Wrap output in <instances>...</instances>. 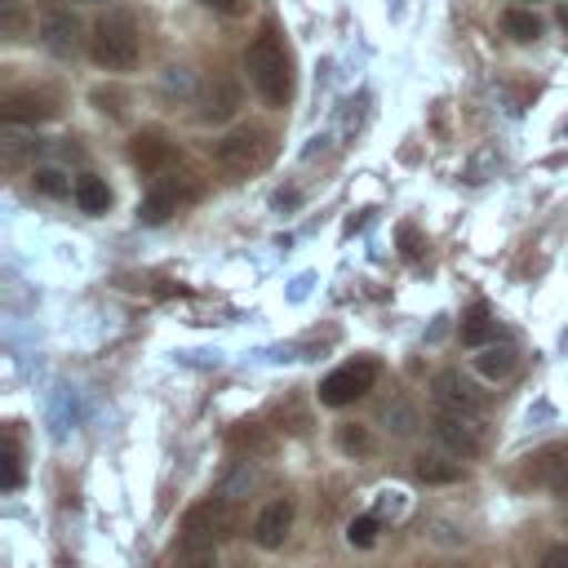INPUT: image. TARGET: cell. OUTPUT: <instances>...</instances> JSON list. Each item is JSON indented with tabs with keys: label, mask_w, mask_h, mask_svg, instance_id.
<instances>
[{
	"label": "cell",
	"mask_w": 568,
	"mask_h": 568,
	"mask_svg": "<svg viewBox=\"0 0 568 568\" xmlns=\"http://www.w3.org/2000/svg\"><path fill=\"white\" fill-rule=\"evenodd\" d=\"M244 71H248L253 89L262 93V102H271V106L288 102L293 71H288V53H284V40L275 36V27H262L257 40L244 49Z\"/></svg>",
	"instance_id": "cell-1"
},
{
	"label": "cell",
	"mask_w": 568,
	"mask_h": 568,
	"mask_svg": "<svg viewBox=\"0 0 568 568\" xmlns=\"http://www.w3.org/2000/svg\"><path fill=\"white\" fill-rule=\"evenodd\" d=\"M89 53H93V62L102 71H133L138 67V53H142L133 18L129 13H106L93 27V36H89Z\"/></svg>",
	"instance_id": "cell-2"
},
{
	"label": "cell",
	"mask_w": 568,
	"mask_h": 568,
	"mask_svg": "<svg viewBox=\"0 0 568 568\" xmlns=\"http://www.w3.org/2000/svg\"><path fill=\"white\" fill-rule=\"evenodd\" d=\"M266 160H271V138H266L262 129H253V124H240V129H231L226 138L213 142V164H217L226 178H248V173H257Z\"/></svg>",
	"instance_id": "cell-3"
},
{
	"label": "cell",
	"mask_w": 568,
	"mask_h": 568,
	"mask_svg": "<svg viewBox=\"0 0 568 568\" xmlns=\"http://www.w3.org/2000/svg\"><path fill=\"white\" fill-rule=\"evenodd\" d=\"M235 510H231V497H209V501H195L186 515H182V546H217L235 532Z\"/></svg>",
	"instance_id": "cell-4"
},
{
	"label": "cell",
	"mask_w": 568,
	"mask_h": 568,
	"mask_svg": "<svg viewBox=\"0 0 568 568\" xmlns=\"http://www.w3.org/2000/svg\"><path fill=\"white\" fill-rule=\"evenodd\" d=\"M373 382H377V359L359 355V359H351V364L333 368V373L320 382V404H328V408L355 404L359 395H368V390H373Z\"/></svg>",
	"instance_id": "cell-5"
},
{
	"label": "cell",
	"mask_w": 568,
	"mask_h": 568,
	"mask_svg": "<svg viewBox=\"0 0 568 568\" xmlns=\"http://www.w3.org/2000/svg\"><path fill=\"white\" fill-rule=\"evenodd\" d=\"M182 200H191V178H186V173H164V178H155L151 191L138 200V222L160 226V222H169V217L178 213Z\"/></svg>",
	"instance_id": "cell-6"
},
{
	"label": "cell",
	"mask_w": 568,
	"mask_h": 568,
	"mask_svg": "<svg viewBox=\"0 0 568 568\" xmlns=\"http://www.w3.org/2000/svg\"><path fill=\"white\" fill-rule=\"evenodd\" d=\"M435 439L453 453V457H475L479 453V430L470 422V413H453V408H439L435 413Z\"/></svg>",
	"instance_id": "cell-7"
},
{
	"label": "cell",
	"mask_w": 568,
	"mask_h": 568,
	"mask_svg": "<svg viewBox=\"0 0 568 568\" xmlns=\"http://www.w3.org/2000/svg\"><path fill=\"white\" fill-rule=\"evenodd\" d=\"M80 18L71 13V9H44L40 13V44L49 49V53H58V58H71L75 49H80Z\"/></svg>",
	"instance_id": "cell-8"
},
{
	"label": "cell",
	"mask_w": 568,
	"mask_h": 568,
	"mask_svg": "<svg viewBox=\"0 0 568 568\" xmlns=\"http://www.w3.org/2000/svg\"><path fill=\"white\" fill-rule=\"evenodd\" d=\"M430 390H435V399H439V408H453V413H484V395L457 373V368H444V373H435V382H430Z\"/></svg>",
	"instance_id": "cell-9"
},
{
	"label": "cell",
	"mask_w": 568,
	"mask_h": 568,
	"mask_svg": "<svg viewBox=\"0 0 568 568\" xmlns=\"http://www.w3.org/2000/svg\"><path fill=\"white\" fill-rule=\"evenodd\" d=\"M288 528H293V501H288V497H275V501H266V506L257 510V519H253V541H257L262 550H280L284 537H288Z\"/></svg>",
	"instance_id": "cell-10"
},
{
	"label": "cell",
	"mask_w": 568,
	"mask_h": 568,
	"mask_svg": "<svg viewBox=\"0 0 568 568\" xmlns=\"http://www.w3.org/2000/svg\"><path fill=\"white\" fill-rule=\"evenodd\" d=\"M235 111H240V84L226 80V75H213L200 93V120L204 124H226Z\"/></svg>",
	"instance_id": "cell-11"
},
{
	"label": "cell",
	"mask_w": 568,
	"mask_h": 568,
	"mask_svg": "<svg viewBox=\"0 0 568 568\" xmlns=\"http://www.w3.org/2000/svg\"><path fill=\"white\" fill-rule=\"evenodd\" d=\"M0 111H4L9 124H36V120L58 115V98L44 93V89H22V93H9Z\"/></svg>",
	"instance_id": "cell-12"
},
{
	"label": "cell",
	"mask_w": 568,
	"mask_h": 568,
	"mask_svg": "<svg viewBox=\"0 0 568 568\" xmlns=\"http://www.w3.org/2000/svg\"><path fill=\"white\" fill-rule=\"evenodd\" d=\"M129 160H133L142 173H160V164L169 160V142H164V133H155V129L133 133V142H129Z\"/></svg>",
	"instance_id": "cell-13"
},
{
	"label": "cell",
	"mask_w": 568,
	"mask_h": 568,
	"mask_svg": "<svg viewBox=\"0 0 568 568\" xmlns=\"http://www.w3.org/2000/svg\"><path fill=\"white\" fill-rule=\"evenodd\" d=\"M501 31L515 40V44H532L541 36V18L532 13V4H510L501 13Z\"/></svg>",
	"instance_id": "cell-14"
},
{
	"label": "cell",
	"mask_w": 568,
	"mask_h": 568,
	"mask_svg": "<svg viewBox=\"0 0 568 568\" xmlns=\"http://www.w3.org/2000/svg\"><path fill=\"white\" fill-rule=\"evenodd\" d=\"M75 204H80V213H106L111 209V186L102 182V178H93V173H84V178H75Z\"/></svg>",
	"instance_id": "cell-15"
},
{
	"label": "cell",
	"mask_w": 568,
	"mask_h": 568,
	"mask_svg": "<svg viewBox=\"0 0 568 568\" xmlns=\"http://www.w3.org/2000/svg\"><path fill=\"white\" fill-rule=\"evenodd\" d=\"M497 333V324H493V315H488V306L484 302H475L466 315H462V342L466 346H488V337Z\"/></svg>",
	"instance_id": "cell-16"
},
{
	"label": "cell",
	"mask_w": 568,
	"mask_h": 568,
	"mask_svg": "<svg viewBox=\"0 0 568 568\" xmlns=\"http://www.w3.org/2000/svg\"><path fill=\"white\" fill-rule=\"evenodd\" d=\"M413 475L422 484H457L462 479V462H444V457H417Z\"/></svg>",
	"instance_id": "cell-17"
},
{
	"label": "cell",
	"mask_w": 568,
	"mask_h": 568,
	"mask_svg": "<svg viewBox=\"0 0 568 568\" xmlns=\"http://www.w3.org/2000/svg\"><path fill=\"white\" fill-rule=\"evenodd\" d=\"M475 368H479L488 382L506 377V373L515 368V346H484V351L475 355Z\"/></svg>",
	"instance_id": "cell-18"
},
{
	"label": "cell",
	"mask_w": 568,
	"mask_h": 568,
	"mask_svg": "<svg viewBox=\"0 0 568 568\" xmlns=\"http://www.w3.org/2000/svg\"><path fill=\"white\" fill-rule=\"evenodd\" d=\"M541 484L568 501V453H541Z\"/></svg>",
	"instance_id": "cell-19"
},
{
	"label": "cell",
	"mask_w": 568,
	"mask_h": 568,
	"mask_svg": "<svg viewBox=\"0 0 568 568\" xmlns=\"http://www.w3.org/2000/svg\"><path fill=\"white\" fill-rule=\"evenodd\" d=\"M31 191H40V195H49V200H67V195H75V186L67 182V173L62 169H31Z\"/></svg>",
	"instance_id": "cell-20"
},
{
	"label": "cell",
	"mask_w": 568,
	"mask_h": 568,
	"mask_svg": "<svg viewBox=\"0 0 568 568\" xmlns=\"http://www.w3.org/2000/svg\"><path fill=\"white\" fill-rule=\"evenodd\" d=\"M253 488H257V470H253V457H248V462H235V470H231L226 484H222V497L240 501V497H248Z\"/></svg>",
	"instance_id": "cell-21"
},
{
	"label": "cell",
	"mask_w": 568,
	"mask_h": 568,
	"mask_svg": "<svg viewBox=\"0 0 568 568\" xmlns=\"http://www.w3.org/2000/svg\"><path fill=\"white\" fill-rule=\"evenodd\" d=\"M231 444H235V448H248V457H266V453H271V435H266L262 426H253V422L235 426V430H231Z\"/></svg>",
	"instance_id": "cell-22"
},
{
	"label": "cell",
	"mask_w": 568,
	"mask_h": 568,
	"mask_svg": "<svg viewBox=\"0 0 568 568\" xmlns=\"http://www.w3.org/2000/svg\"><path fill=\"white\" fill-rule=\"evenodd\" d=\"M337 448L346 457H368L373 453V435L364 426H337Z\"/></svg>",
	"instance_id": "cell-23"
},
{
	"label": "cell",
	"mask_w": 568,
	"mask_h": 568,
	"mask_svg": "<svg viewBox=\"0 0 568 568\" xmlns=\"http://www.w3.org/2000/svg\"><path fill=\"white\" fill-rule=\"evenodd\" d=\"M382 422H390V430H395V435H413L417 413H413V404H408V399H395V404H386V408H382Z\"/></svg>",
	"instance_id": "cell-24"
},
{
	"label": "cell",
	"mask_w": 568,
	"mask_h": 568,
	"mask_svg": "<svg viewBox=\"0 0 568 568\" xmlns=\"http://www.w3.org/2000/svg\"><path fill=\"white\" fill-rule=\"evenodd\" d=\"M22 484V448H18V435L9 430L4 435V488L13 493Z\"/></svg>",
	"instance_id": "cell-25"
},
{
	"label": "cell",
	"mask_w": 568,
	"mask_h": 568,
	"mask_svg": "<svg viewBox=\"0 0 568 568\" xmlns=\"http://www.w3.org/2000/svg\"><path fill=\"white\" fill-rule=\"evenodd\" d=\"M346 541L351 546H373L377 541V515H359V519H351V528H346Z\"/></svg>",
	"instance_id": "cell-26"
},
{
	"label": "cell",
	"mask_w": 568,
	"mask_h": 568,
	"mask_svg": "<svg viewBox=\"0 0 568 568\" xmlns=\"http://www.w3.org/2000/svg\"><path fill=\"white\" fill-rule=\"evenodd\" d=\"M22 27H27L22 0H0V31H4V36H22Z\"/></svg>",
	"instance_id": "cell-27"
},
{
	"label": "cell",
	"mask_w": 568,
	"mask_h": 568,
	"mask_svg": "<svg viewBox=\"0 0 568 568\" xmlns=\"http://www.w3.org/2000/svg\"><path fill=\"white\" fill-rule=\"evenodd\" d=\"M191 84H195V80H191L186 67H164V75H160V89H164V93H178V98H186Z\"/></svg>",
	"instance_id": "cell-28"
},
{
	"label": "cell",
	"mask_w": 568,
	"mask_h": 568,
	"mask_svg": "<svg viewBox=\"0 0 568 568\" xmlns=\"http://www.w3.org/2000/svg\"><path fill=\"white\" fill-rule=\"evenodd\" d=\"M178 568H217V555H213V546H186Z\"/></svg>",
	"instance_id": "cell-29"
},
{
	"label": "cell",
	"mask_w": 568,
	"mask_h": 568,
	"mask_svg": "<svg viewBox=\"0 0 568 568\" xmlns=\"http://www.w3.org/2000/svg\"><path fill=\"white\" fill-rule=\"evenodd\" d=\"M0 146H4V164L13 169V164H18V160H22L31 146H40V142H27V138H13V133H4V142H0Z\"/></svg>",
	"instance_id": "cell-30"
},
{
	"label": "cell",
	"mask_w": 568,
	"mask_h": 568,
	"mask_svg": "<svg viewBox=\"0 0 568 568\" xmlns=\"http://www.w3.org/2000/svg\"><path fill=\"white\" fill-rule=\"evenodd\" d=\"M395 235H399V253H404V257H422V235H417L413 222H404Z\"/></svg>",
	"instance_id": "cell-31"
},
{
	"label": "cell",
	"mask_w": 568,
	"mask_h": 568,
	"mask_svg": "<svg viewBox=\"0 0 568 568\" xmlns=\"http://www.w3.org/2000/svg\"><path fill=\"white\" fill-rule=\"evenodd\" d=\"M204 9H213V13H222V18H235V13H244V0H200Z\"/></svg>",
	"instance_id": "cell-32"
},
{
	"label": "cell",
	"mask_w": 568,
	"mask_h": 568,
	"mask_svg": "<svg viewBox=\"0 0 568 568\" xmlns=\"http://www.w3.org/2000/svg\"><path fill=\"white\" fill-rule=\"evenodd\" d=\"M541 568H568V546H550L541 555Z\"/></svg>",
	"instance_id": "cell-33"
},
{
	"label": "cell",
	"mask_w": 568,
	"mask_h": 568,
	"mask_svg": "<svg viewBox=\"0 0 568 568\" xmlns=\"http://www.w3.org/2000/svg\"><path fill=\"white\" fill-rule=\"evenodd\" d=\"M297 204V191H275V209H293Z\"/></svg>",
	"instance_id": "cell-34"
},
{
	"label": "cell",
	"mask_w": 568,
	"mask_h": 568,
	"mask_svg": "<svg viewBox=\"0 0 568 568\" xmlns=\"http://www.w3.org/2000/svg\"><path fill=\"white\" fill-rule=\"evenodd\" d=\"M555 18H559V27L568 31V4H559V13H555Z\"/></svg>",
	"instance_id": "cell-35"
},
{
	"label": "cell",
	"mask_w": 568,
	"mask_h": 568,
	"mask_svg": "<svg viewBox=\"0 0 568 568\" xmlns=\"http://www.w3.org/2000/svg\"><path fill=\"white\" fill-rule=\"evenodd\" d=\"M80 4H106V0H80Z\"/></svg>",
	"instance_id": "cell-36"
},
{
	"label": "cell",
	"mask_w": 568,
	"mask_h": 568,
	"mask_svg": "<svg viewBox=\"0 0 568 568\" xmlns=\"http://www.w3.org/2000/svg\"><path fill=\"white\" fill-rule=\"evenodd\" d=\"M515 4H537V0H515Z\"/></svg>",
	"instance_id": "cell-37"
}]
</instances>
